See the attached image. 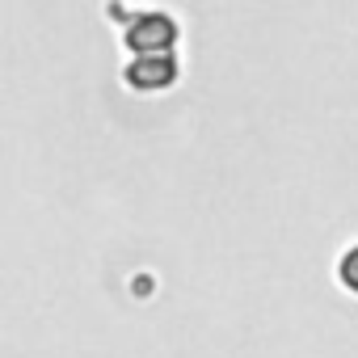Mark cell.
I'll return each mask as SVG.
<instances>
[{"mask_svg":"<svg viewBox=\"0 0 358 358\" xmlns=\"http://www.w3.org/2000/svg\"><path fill=\"white\" fill-rule=\"evenodd\" d=\"M127 47L135 55H156V51H173L177 47V22L169 13H139L127 26Z\"/></svg>","mask_w":358,"mask_h":358,"instance_id":"obj_1","label":"cell"},{"mask_svg":"<svg viewBox=\"0 0 358 358\" xmlns=\"http://www.w3.org/2000/svg\"><path fill=\"white\" fill-rule=\"evenodd\" d=\"M127 85L131 89H143V93H156V89H169L177 80V55L173 51H156V55H135L127 64Z\"/></svg>","mask_w":358,"mask_h":358,"instance_id":"obj_2","label":"cell"},{"mask_svg":"<svg viewBox=\"0 0 358 358\" xmlns=\"http://www.w3.org/2000/svg\"><path fill=\"white\" fill-rule=\"evenodd\" d=\"M333 274H337V282H341L350 295H358V245H350V249L337 257V270H333Z\"/></svg>","mask_w":358,"mask_h":358,"instance_id":"obj_3","label":"cell"}]
</instances>
